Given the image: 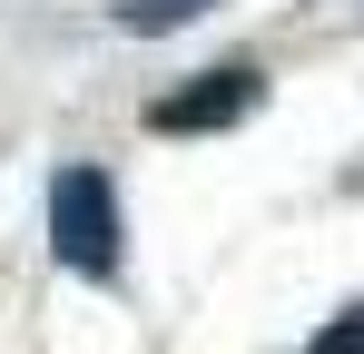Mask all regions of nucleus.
Listing matches in <instances>:
<instances>
[{"label": "nucleus", "mask_w": 364, "mask_h": 354, "mask_svg": "<svg viewBox=\"0 0 364 354\" xmlns=\"http://www.w3.org/2000/svg\"><path fill=\"white\" fill-rule=\"evenodd\" d=\"M50 256L79 266V276L119 266V187H109V168H60V187H50Z\"/></svg>", "instance_id": "1"}, {"label": "nucleus", "mask_w": 364, "mask_h": 354, "mask_svg": "<svg viewBox=\"0 0 364 354\" xmlns=\"http://www.w3.org/2000/svg\"><path fill=\"white\" fill-rule=\"evenodd\" d=\"M256 109V69H207L197 89H178V99H158V128L168 138H197V128H237V118Z\"/></svg>", "instance_id": "2"}, {"label": "nucleus", "mask_w": 364, "mask_h": 354, "mask_svg": "<svg viewBox=\"0 0 364 354\" xmlns=\"http://www.w3.org/2000/svg\"><path fill=\"white\" fill-rule=\"evenodd\" d=\"M197 10H207V0H119V30H178Z\"/></svg>", "instance_id": "3"}, {"label": "nucleus", "mask_w": 364, "mask_h": 354, "mask_svg": "<svg viewBox=\"0 0 364 354\" xmlns=\"http://www.w3.org/2000/svg\"><path fill=\"white\" fill-rule=\"evenodd\" d=\"M305 354H364V305H355V315H335V325H325Z\"/></svg>", "instance_id": "4"}]
</instances>
